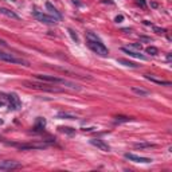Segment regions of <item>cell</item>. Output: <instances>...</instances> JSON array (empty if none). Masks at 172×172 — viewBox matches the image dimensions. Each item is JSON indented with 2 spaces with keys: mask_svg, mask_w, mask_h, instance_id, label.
<instances>
[{
  "mask_svg": "<svg viewBox=\"0 0 172 172\" xmlns=\"http://www.w3.org/2000/svg\"><path fill=\"white\" fill-rule=\"evenodd\" d=\"M140 39H141V40H145V42H151V40H152L151 38H148V36H140Z\"/></svg>",
  "mask_w": 172,
  "mask_h": 172,
  "instance_id": "obj_26",
  "label": "cell"
},
{
  "mask_svg": "<svg viewBox=\"0 0 172 172\" xmlns=\"http://www.w3.org/2000/svg\"><path fill=\"white\" fill-rule=\"evenodd\" d=\"M129 47H131V49H135V50H139V51H140V50L143 49V44L141 43H131V44H129Z\"/></svg>",
  "mask_w": 172,
  "mask_h": 172,
  "instance_id": "obj_23",
  "label": "cell"
},
{
  "mask_svg": "<svg viewBox=\"0 0 172 172\" xmlns=\"http://www.w3.org/2000/svg\"><path fill=\"white\" fill-rule=\"evenodd\" d=\"M23 85L30 89H39V90H44V92H62V89L50 85V82H44L39 84V82H32V81H23Z\"/></svg>",
  "mask_w": 172,
  "mask_h": 172,
  "instance_id": "obj_2",
  "label": "cell"
},
{
  "mask_svg": "<svg viewBox=\"0 0 172 172\" xmlns=\"http://www.w3.org/2000/svg\"><path fill=\"white\" fill-rule=\"evenodd\" d=\"M145 51H147V54H151V55H157V54H159V50L156 49L155 46H149V47H147Z\"/></svg>",
  "mask_w": 172,
  "mask_h": 172,
  "instance_id": "obj_20",
  "label": "cell"
},
{
  "mask_svg": "<svg viewBox=\"0 0 172 172\" xmlns=\"http://www.w3.org/2000/svg\"><path fill=\"white\" fill-rule=\"evenodd\" d=\"M167 61H171V54H167Z\"/></svg>",
  "mask_w": 172,
  "mask_h": 172,
  "instance_id": "obj_30",
  "label": "cell"
},
{
  "mask_svg": "<svg viewBox=\"0 0 172 172\" xmlns=\"http://www.w3.org/2000/svg\"><path fill=\"white\" fill-rule=\"evenodd\" d=\"M90 144L94 147H97L100 151H104V152H109L110 151V147L108 145L105 141H102V140H100V139H92L90 140Z\"/></svg>",
  "mask_w": 172,
  "mask_h": 172,
  "instance_id": "obj_7",
  "label": "cell"
},
{
  "mask_svg": "<svg viewBox=\"0 0 172 172\" xmlns=\"http://www.w3.org/2000/svg\"><path fill=\"white\" fill-rule=\"evenodd\" d=\"M122 19H124V16H122V15H120V16H117V18H116V22H117V23L122 22Z\"/></svg>",
  "mask_w": 172,
  "mask_h": 172,
  "instance_id": "obj_27",
  "label": "cell"
},
{
  "mask_svg": "<svg viewBox=\"0 0 172 172\" xmlns=\"http://www.w3.org/2000/svg\"><path fill=\"white\" fill-rule=\"evenodd\" d=\"M137 4L140 5V7H143V8H145V7H147L145 0H137Z\"/></svg>",
  "mask_w": 172,
  "mask_h": 172,
  "instance_id": "obj_25",
  "label": "cell"
},
{
  "mask_svg": "<svg viewBox=\"0 0 172 172\" xmlns=\"http://www.w3.org/2000/svg\"><path fill=\"white\" fill-rule=\"evenodd\" d=\"M122 31H124V32H126V34H128V32H131V30H129V28H122Z\"/></svg>",
  "mask_w": 172,
  "mask_h": 172,
  "instance_id": "obj_29",
  "label": "cell"
},
{
  "mask_svg": "<svg viewBox=\"0 0 172 172\" xmlns=\"http://www.w3.org/2000/svg\"><path fill=\"white\" fill-rule=\"evenodd\" d=\"M125 159L131 160V161H135V163H144V164H148L152 161V159L149 157H144V156H137L135 153H125Z\"/></svg>",
  "mask_w": 172,
  "mask_h": 172,
  "instance_id": "obj_6",
  "label": "cell"
},
{
  "mask_svg": "<svg viewBox=\"0 0 172 172\" xmlns=\"http://www.w3.org/2000/svg\"><path fill=\"white\" fill-rule=\"evenodd\" d=\"M3 105H4V102H3V101H0V106H3Z\"/></svg>",
  "mask_w": 172,
  "mask_h": 172,
  "instance_id": "obj_31",
  "label": "cell"
},
{
  "mask_svg": "<svg viewBox=\"0 0 172 172\" xmlns=\"http://www.w3.org/2000/svg\"><path fill=\"white\" fill-rule=\"evenodd\" d=\"M7 100H8L9 110H19V109L22 108V102H20L16 93H9V94H7Z\"/></svg>",
  "mask_w": 172,
  "mask_h": 172,
  "instance_id": "obj_5",
  "label": "cell"
},
{
  "mask_svg": "<svg viewBox=\"0 0 172 172\" xmlns=\"http://www.w3.org/2000/svg\"><path fill=\"white\" fill-rule=\"evenodd\" d=\"M153 147H156L155 144H152V143H136L135 144V148H137V149H144V148H153Z\"/></svg>",
  "mask_w": 172,
  "mask_h": 172,
  "instance_id": "obj_18",
  "label": "cell"
},
{
  "mask_svg": "<svg viewBox=\"0 0 172 172\" xmlns=\"http://www.w3.org/2000/svg\"><path fill=\"white\" fill-rule=\"evenodd\" d=\"M20 164L16 163V161H9V160H5V161H0V169L1 171H8V169H15V168H19Z\"/></svg>",
  "mask_w": 172,
  "mask_h": 172,
  "instance_id": "obj_8",
  "label": "cell"
},
{
  "mask_svg": "<svg viewBox=\"0 0 172 172\" xmlns=\"http://www.w3.org/2000/svg\"><path fill=\"white\" fill-rule=\"evenodd\" d=\"M58 118H62V120H75L77 116L74 113H67V112H59L57 114Z\"/></svg>",
  "mask_w": 172,
  "mask_h": 172,
  "instance_id": "obj_16",
  "label": "cell"
},
{
  "mask_svg": "<svg viewBox=\"0 0 172 172\" xmlns=\"http://www.w3.org/2000/svg\"><path fill=\"white\" fill-rule=\"evenodd\" d=\"M131 121V117H126V116H116V122H129Z\"/></svg>",
  "mask_w": 172,
  "mask_h": 172,
  "instance_id": "obj_21",
  "label": "cell"
},
{
  "mask_svg": "<svg viewBox=\"0 0 172 172\" xmlns=\"http://www.w3.org/2000/svg\"><path fill=\"white\" fill-rule=\"evenodd\" d=\"M117 63H121V65H124V66H126V67H132V69H137V67H139V65H136L135 62L126 61V59H122V58H120V59H117Z\"/></svg>",
  "mask_w": 172,
  "mask_h": 172,
  "instance_id": "obj_17",
  "label": "cell"
},
{
  "mask_svg": "<svg viewBox=\"0 0 172 172\" xmlns=\"http://www.w3.org/2000/svg\"><path fill=\"white\" fill-rule=\"evenodd\" d=\"M135 94H137L139 97H147L148 94H149V90H147V89H143V88H139V86H132L131 88Z\"/></svg>",
  "mask_w": 172,
  "mask_h": 172,
  "instance_id": "obj_14",
  "label": "cell"
},
{
  "mask_svg": "<svg viewBox=\"0 0 172 172\" xmlns=\"http://www.w3.org/2000/svg\"><path fill=\"white\" fill-rule=\"evenodd\" d=\"M151 27L153 28V31H155V32H156V34H164V32H165V30H164V28H160V27L152 26V24H151Z\"/></svg>",
  "mask_w": 172,
  "mask_h": 172,
  "instance_id": "obj_24",
  "label": "cell"
},
{
  "mask_svg": "<svg viewBox=\"0 0 172 172\" xmlns=\"http://www.w3.org/2000/svg\"><path fill=\"white\" fill-rule=\"evenodd\" d=\"M32 15H34V18L36 20H39V22L44 23V24H55L58 22L57 19L53 18L51 15H47V13L40 12V11H32Z\"/></svg>",
  "mask_w": 172,
  "mask_h": 172,
  "instance_id": "obj_4",
  "label": "cell"
},
{
  "mask_svg": "<svg viewBox=\"0 0 172 172\" xmlns=\"http://www.w3.org/2000/svg\"><path fill=\"white\" fill-rule=\"evenodd\" d=\"M69 34H70L71 39L74 40L75 43H78V42H80V38H78V35H77V32H75L74 30H71V28H69Z\"/></svg>",
  "mask_w": 172,
  "mask_h": 172,
  "instance_id": "obj_22",
  "label": "cell"
},
{
  "mask_svg": "<svg viewBox=\"0 0 172 172\" xmlns=\"http://www.w3.org/2000/svg\"><path fill=\"white\" fill-rule=\"evenodd\" d=\"M0 61L9 62V63H15V65H23V66H28V62L22 59V58L15 57L13 54H8L4 51H0Z\"/></svg>",
  "mask_w": 172,
  "mask_h": 172,
  "instance_id": "obj_3",
  "label": "cell"
},
{
  "mask_svg": "<svg viewBox=\"0 0 172 172\" xmlns=\"http://www.w3.org/2000/svg\"><path fill=\"white\" fill-rule=\"evenodd\" d=\"M0 46H3V47H5V46H7V43H5L4 40H1V39H0Z\"/></svg>",
  "mask_w": 172,
  "mask_h": 172,
  "instance_id": "obj_28",
  "label": "cell"
},
{
  "mask_svg": "<svg viewBox=\"0 0 172 172\" xmlns=\"http://www.w3.org/2000/svg\"><path fill=\"white\" fill-rule=\"evenodd\" d=\"M44 126H46V120L42 118V117H38L35 125H34V131L35 132H42L44 129Z\"/></svg>",
  "mask_w": 172,
  "mask_h": 172,
  "instance_id": "obj_15",
  "label": "cell"
},
{
  "mask_svg": "<svg viewBox=\"0 0 172 172\" xmlns=\"http://www.w3.org/2000/svg\"><path fill=\"white\" fill-rule=\"evenodd\" d=\"M0 125H3V120L0 118Z\"/></svg>",
  "mask_w": 172,
  "mask_h": 172,
  "instance_id": "obj_32",
  "label": "cell"
},
{
  "mask_svg": "<svg viewBox=\"0 0 172 172\" xmlns=\"http://www.w3.org/2000/svg\"><path fill=\"white\" fill-rule=\"evenodd\" d=\"M85 35H86V39H88V46L90 47L92 51H94L97 55L104 57V58L109 55V51H108V49H106V46L102 43V40L100 39V38L94 34V32L88 31Z\"/></svg>",
  "mask_w": 172,
  "mask_h": 172,
  "instance_id": "obj_1",
  "label": "cell"
},
{
  "mask_svg": "<svg viewBox=\"0 0 172 172\" xmlns=\"http://www.w3.org/2000/svg\"><path fill=\"white\" fill-rule=\"evenodd\" d=\"M122 53L125 54H128L129 57H132V58H137V59H140V61H147V57L145 55H143V54H140L139 51H132V50H129L128 47H122Z\"/></svg>",
  "mask_w": 172,
  "mask_h": 172,
  "instance_id": "obj_11",
  "label": "cell"
},
{
  "mask_svg": "<svg viewBox=\"0 0 172 172\" xmlns=\"http://www.w3.org/2000/svg\"><path fill=\"white\" fill-rule=\"evenodd\" d=\"M47 148V144H23V145H19V149L26 151V149H44Z\"/></svg>",
  "mask_w": 172,
  "mask_h": 172,
  "instance_id": "obj_12",
  "label": "cell"
},
{
  "mask_svg": "<svg viewBox=\"0 0 172 172\" xmlns=\"http://www.w3.org/2000/svg\"><path fill=\"white\" fill-rule=\"evenodd\" d=\"M0 13L9 19H15V20H19V19H20V16H19L15 11H12V9H9V8H4V7H0Z\"/></svg>",
  "mask_w": 172,
  "mask_h": 172,
  "instance_id": "obj_9",
  "label": "cell"
},
{
  "mask_svg": "<svg viewBox=\"0 0 172 172\" xmlns=\"http://www.w3.org/2000/svg\"><path fill=\"white\" fill-rule=\"evenodd\" d=\"M145 78H147V80H149L151 82H155V84H157V85H164V86H171V85H172L169 81L159 80V78H155L153 75H149V74H145Z\"/></svg>",
  "mask_w": 172,
  "mask_h": 172,
  "instance_id": "obj_13",
  "label": "cell"
},
{
  "mask_svg": "<svg viewBox=\"0 0 172 172\" xmlns=\"http://www.w3.org/2000/svg\"><path fill=\"white\" fill-rule=\"evenodd\" d=\"M59 131H61L62 133H66V135H74L75 133V129L70 128V126H59Z\"/></svg>",
  "mask_w": 172,
  "mask_h": 172,
  "instance_id": "obj_19",
  "label": "cell"
},
{
  "mask_svg": "<svg viewBox=\"0 0 172 172\" xmlns=\"http://www.w3.org/2000/svg\"><path fill=\"white\" fill-rule=\"evenodd\" d=\"M46 8H47L49 13L53 16V18H55L57 20H61V19H62V15L59 13V11H58V9L55 8V7H54L51 3H50V1H47V3H46Z\"/></svg>",
  "mask_w": 172,
  "mask_h": 172,
  "instance_id": "obj_10",
  "label": "cell"
}]
</instances>
